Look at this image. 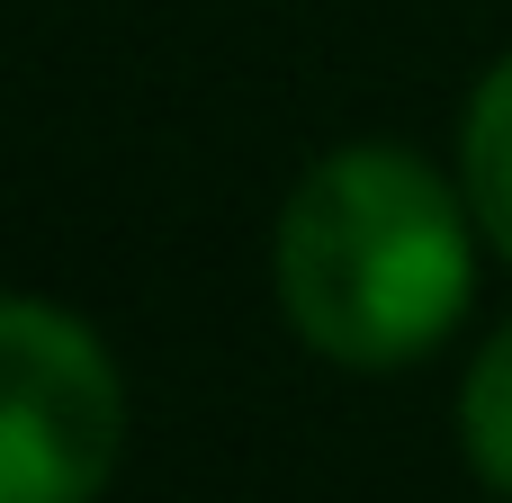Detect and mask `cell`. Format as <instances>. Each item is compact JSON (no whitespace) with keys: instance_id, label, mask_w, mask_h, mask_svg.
Instances as JSON below:
<instances>
[{"instance_id":"7a4b0ae2","label":"cell","mask_w":512,"mask_h":503,"mask_svg":"<svg viewBox=\"0 0 512 503\" xmlns=\"http://www.w3.org/2000/svg\"><path fill=\"white\" fill-rule=\"evenodd\" d=\"M126 450V387L90 324L0 297V503H99Z\"/></svg>"},{"instance_id":"6da1fadb","label":"cell","mask_w":512,"mask_h":503,"mask_svg":"<svg viewBox=\"0 0 512 503\" xmlns=\"http://www.w3.org/2000/svg\"><path fill=\"white\" fill-rule=\"evenodd\" d=\"M279 306L342 369L423 360L468 306V216L405 144L324 153L279 216Z\"/></svg>"},{"instance_id":"3957f363","label":"cell","mask_w":512,"mask_h":503,"mask_svg":"<svg viewBox=\"0 0 512 503\" xmlns=\"http://www.w3.org/2000/svg\"><path fill=\"white\" fill-rule=\"evenodd\" d=\"M459 153H468V207H477V225L495 234V252L512 261V54L477 81Z\"/></svg>"},{"instance_id":"277c9868","label":"cell","mask_w":512,"mask_h":503,"mask_svg":"<svg viewBox=\"0 0 512 503\" xmlns=\"http://www.w3.org/2000/svg\"><path fill=\"white\" fill-rule=\"evenodd\" d=\"M459 432H468V459H477V477L512 495V324L477 351V369H468V396H459Z\"/></svg>"}]
</instances>
